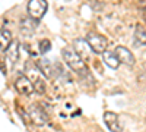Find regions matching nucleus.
<instances>
[{
  "label": "nucleus",
  "mask_w": 146,
  "mask_h": 132,
  "mask_svg": "<svg viewBox=\"0 0 146 132\" xmlns=\"http://www.w3.org/2000/svg\"><path fill=\"white\" fill-rule=\"evenodd\" d=\"M62 54H63L64 62L73 72H76L79 76H89V72H88V68L85 65V62L75 53V50L72 47H64L62 50Z\"/></svg>",
  "instance_id": "nucleus-1"
},
{
  "label": "nucleus",
  "mask_w": 146,
  "mask_h": 132,
  "mask_svg": "<svg viewBox=\"0 0 146 132\" xmlns=\"http://www.w3.org/2000/svg\"><path fill=\"white\" fill-rule=\"evenodd\" d=\"M25 76L31 81L34 91H36L38 94H44L45 92V81L44 76L41 74V70L38 69L34 62H27L25 65Z\"/></svg>",
  "instance_id": "nucleus-2"
},
{
  "label": "nucleus",
  "mask_w": 146,
  "mask_h": 132,
  "mask_svg": "<svg viewBox=\"0 0 146 132\" xmlns=\"http://www.w3.org/2000/svg\"><path fill=\"white\" fill-rule=\"evenodd\" d=\"M86 43L89 44L91 50L94 53H104L107 52V47H108V40L101 34H96V32H88L86 35Z\"/></svg>",
  "instance_id": "nucleus-3"
},
{
  "label": "nucleus",
  "mask_w": 146,
  "mask_h": 132,
  "mask_svg": "<svg viewBox=\"0 0 146 132\" xmlns=\"http://www.w3.org/2000/svg\"><path fill=\"white\" fill-rule=\"evenodd\" d=\"M28 116H29V121L36 125V126H44L48 122V116L44 110V107L40 104H31L29 109H28Z\"/></svg>",
  "instance_id": "nucleus-4"
},
{
  "label": "nucleus",
  "mask_w": 146,
  "mask_h": 132,
  "mask_svg": "<svg viewBox=\"0 0 146 132\" xmlns=\"http://www.w3.org/2000/svg\"><path fill=\"white\" fill-rule=\"evenodd\" d=\"M47 12V2L45 0H29L28 2V13L29 18L40 21Z\"/></svg>",
  "instance_id": "nucleus-5"
},
{
  "label": "nucleus",
  "mask_w": 146,
  "mask_h": 132,
  "mask_svg": "<svg viewBox=\"0 0 146 132\" xmlns=\"http://www.w3.org/2000/svg\"><path fill=\"white\" fill-rule=\"evenodd\" d=\"M73 50H75V53L82 59V60H89L91 59V54H92V50H91V47L89 44L86 43V40H82V38H78L75 40V43H73V47H72Z\"/></svg>",
  "instance_id": "nucleus-6"
},
{
  "label": "nucleus",
  "mask_w": 146,
  "mask_h": 132,
  "mask_svg": "<svg viewBox=\"0 0 146 132\" xmlns=\"http://www.w3.org/2000/svg\"><path fill=\"white\" fill-rule=\"evenodd\" d=\"M114 54L118 59L120 63H124L127 66H133V65H135V56H133V53L129 49H126V47L117 46L115 50H114Z\"/></svg>",
  "instance_id": "nucleus-7"
},
{
  "label": "nucleus",
  "mask_w": 146,
  "mask_h": 132,
  "mask_svg": "<svg viewBox=\"0 0 146 132\" xmlns=\"http://www.w3.org/2000/svg\"><path fill=\"white\" fill-rule=\"evenodd\" d=\"M15 87L18 90V92L23 94V95H31L34 92V87H32V84L31 81L25 76V75H19L15 81Z\"/></svg>",
  "instance_id": "nucleus-8"
},
{
  "label": "nucleus",
  "mask_w": 146,
  "mask_h": 132,
  "mask_svg": "<svg viewBox=\"0 0 146 132\" xmlns=\"http://www.w3.org/2000/svg\"><path fill=\"white\" fill-rule=\"evenodd\" d=\"M104 122L111 132H121L123 131L120 123H118V116L114 112H105L104 113Z\"/></svg>",
  "instance_id": "nucleus-9"
},
{
  "label": "nucleus",
  "mask_w": 146,
  "mask_h": 132,
  "mask_svg": "<svg viewBox=\"0 0 146 132\" xmlns=\"http://www.w3.org/2000/svg\"><path fill=\"white\" fill-rule=\"evenodd\" d=\"M36 27H38V21H35L32 18H22L21 21V29L22 32H25V35H32Z\"/></svg>",
  "instance_id": "nucleus-10"
},
{
  "label": "nucleus",
  "mask_w": 146,
  "mask_h": 132,
  "mask_svg": "<svg viewBox=\"0 0 146 132\" xmlns=\"http://www.w3.org/2000/svg\"><path fill=\"white\" fill-rule=\"evenodd\" d=\"M19 46H21V44H19L18 40H12V43L9 44V47L6 49V54H7V57H9L13 63L19 59Z\"/></svg>",
  "instance_id": "nucleus-11"
},
{
  "label": "nucleus",
  "mask_w": 146,
  "mask_h": 132,
  "mask_svg": "<svg viewBox=\"0 0 146 132\" xmlns=\"http://www.w3.org/2000/svg\"><path fill=\"white\" fill-rule=\"evenodd\" d=\"M12 43V32L6 28L0 29V49H7L9 44Z\"/></svg>",
  "instance_id": "nucleus-12"
},
{
  "label": "nucleus",
  "mask_w": 146,
  "mask_h": 132,
  "mask_svg": "<svg viewBox=\"0 0 146 132\" xmlns=\"http://www.w3.org/2000/svg\"><path fill=\"white\" fill-rule=\"evenodd\" d=\"M102 56H104L102 59H104V62L107 63V66H110L111 69H117V68L120 66V62H118V59L115 57L114 53H111V52H104Z\"/></svg>",
  "instance_id": "nucleus-13"
},
{
  "label": "nucleus",
  "mask_w": 146,
  "mask_h": 132,
  "mask_svg": "<svg viewBox=\"0 0 146 132\" xmlns=\"http://www.w3.org/2000/svg\"><path fill=\"white\" fill-rule=\"evenodd\" d=\"M36 66H38V69L41 70V74H42L44 76H47V78H51V76H53V72H51L53 65L48 62V60H45V59H41V62L36 65Z\"/></svg>",
  "instance_id": "nucleus-14"
},
{
  "label": "nucleus",
  "mask_w": 146,
  "mask_h": 132,
  "mask_svg": "<svg viewBox=\"0 0 146 132\" xmlns=\"http://www.w3.org/2000/svg\"><path fill=\"white\" fill-rule=\"evenodd\" d=\"M135 40H136V43L137 44H146V27H143V25H139L136 27V29H135Z\"/></svg>",
  "instance_id": "nucleus-15"
},
{
  "label": "nucleus",
  "mask_w": 146,
  "mask_h": 132,
  "mask_svg": "<svg viewBox=\"0 0 146 132\" xmlns=\"http://www.w3.org/2000/svg\"><path fill=\"white\" fill-rule=\"evenodd\" d=\"M50 49H51L50 40H42V41L40 43V52H41V54H44V53H47V52H50Z\"/></svg>",
  "instance_id": "nucleus-16"
}]
</instances>
